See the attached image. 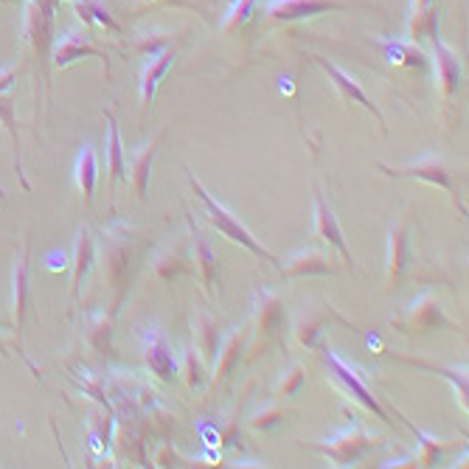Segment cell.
I'll use <instances>...</instances> for the list:
<instances>
[{
	"mask_svg": "<svg viewBox=\"0 0 469 469\" xmlns=\"http://www.w3.org/2000/svg\"><path fill=\"white\" fill-rule=\"evenodd\" d=\"M189 172V169H186ZM189 183H191V189H194V194L203 199V206H206V214H209V219H211V225L222 233L225 240H230V242H237V245H242L245 250H250L253 256H259V259H264V261H270V264H276V267H281V261L267 250L253 233L242 225V219L233 214V211H228L219 199H214V194L211 191H206L203 189V183H199L191 172H189Z\"/></svg>",
	"mask_w": 469,
	"mask_h": 469,
	"instance_id": "1",
	"label": "cell"
},
{
	"mask_svg": "<svg viewBox=\"0 0 469 469\" xmlns=\"http://www.w3.org/2000/svg\"><path fill=\"white\" fill-rule=\"evenodd\" d=\"M51 25H54V0H28L23 43L31 46L37 62L48 59L51 51Z\"/></svg>",
	"mask_w": 469,
	"mask_h": 469,
	"instance_id": "2",
	"label": "cell"
},
{
	"mask_svg": "<svg viewBox=\"0 0 469 469\" xmlns=\"http://www.w3.org/2000/svg\"><path fill=\"white\" fill-rule=\"evenodd\" d=\"M323 360H326V365H329V374L341 382V388H343L346 393H352V396L360 402V405H362L365 411L377 413V419H382V422H391V419H388V413L382 411V405L377 402V396L365 388V382L360 380V374L354 372V368H352L349 362H343V360H341L338 354H334L331 349H326V352H323Z\"/></svg>",
	"mask_w": 469,
	"mask_h": 469,
	"instance_id": "3",
	"label": "cell"
},
{
	"mask_svg": "<svg viewBox=\"0 0 469 469\" xmlns=\"http://www.w3.org/2000/svg\"><path fill=\"white\" fill-rule=\"evenodd\" d=\"M372 444H374L372 435H368V433L354 422L349 430H343V433L334 435V439L318 442L315 450H321L334 466H349V464H354V461H357L368 447H372Z\"/></svg>",
	"mask_w": 469,
	"mask_h": 469,
	"instance_id": "4",
	"label": "cell"
},
{
	"mask_svg": "<svg viewBox=\"0 0 469 469\" xmlns=\"http://www.w3.org/2000/svg\"><path fill=\"white\" fill-rule=\"evenodd\" d=\"M380 169L391 178H416V180H427L433 186H442L447 191H453V169L450 163L442 155H424L408 166H385L380 163Z\"/></svg>",
	"mask_w": 469,
	"mask_h": 469,
	"instance_id": "5",
	"label": "cell"
},
{
	"mask_svg": "<svg viewBox=\"0 0 469 469\" xmlns=\"http://www.w3.org/2000/svg\"><path fill=\"white\" fill-rule=\"evenodd\" d=\"M85 56H96L107 65V54L98 51L93 46V40L87 37V31H82V28H68L59 40L51 43V59H54V68H59V71L68 68V65L76 59H85Z\"/></svg>",
	"mask_w": 469,
	"mask_h": 469,
	"instance_id": "6",
	"label": "cell"
},
{
	"mask_svg": "<svg viewBox=\"0 0 469 469\" xmlns=\"http://www.w3.org/2000/svg\"><path fill=\"white\" fill-rule=\"evenodd\" d=\"M318 65H321V68L326 71V76H329V82L334 85V87H338V93H341V98H343V102H352V105H360V107H365L368 113H374L377 116V121H380V127L385 129V116H382V110L372 102V98H368L365 96V90L360 87V82L354 79V76H349L343 68H338V65H334V62H329L326 56H321V54H315L312 56Z\"/></svg>",
	"mask_w": 469,
	"mask_h": 469,
	"instance_id": "7",
	"label": "cell"
},
{
	"mask_svg": "<svg viewBox=\"0 0 469 469\" xmlns=\"http://www.w3.org/2000/svg\"><path fill=\"white\" fill-rule=\"evenodd\" d=\"M343 4H334V0H270L264 6L267 17L273 23H292V20H304L315 17L323 12H343Z\"/></svg>",
	"mask_w": 469,
	"mask_h": 469,
	"instance_id": "8",
	"label": "cell"
},
{
	"mask_svg": "<svg viewBox=\"0 0 469 469\" xmlns=\"http://www.w3.org/2000/svg\"><path fill=\"white\" fill-rule=\"evenodd\" d=\"M144 360L149 365V372L163 380V382H172L178 377V362L172 357V346L166 341V334L160 329H149L144 334Z\"/></svg>",
	"mask_w": 469,
	"mask_h": 469,
	"instance_id": "9",
	"label": "cell"
},
{
	"mask_svg": "<svg viewBox=\"0 0 469 469\" xmlns=\"http://www.w3.org/2000/svg\"><path fill=\"white\" fill-rule=\"evenodd\" d=\"M430 40H433V62H435V79H439V90H442L444 98H450V96L461 87L464 65H461V59L442 43L439 31H433Z\"/></svg>",
	"mask_w": 469,
	"mask_h": 469,
	"instance_id": "10",
	"label": "cell"
},
{
	"mask_svg": "<svg viewBox=\"0 0 469 469\" xmlns=\"http://www.w3.org/2000/svg\"><path fill=\"white\" fill-rule=\"evenodd\" d=\"M315 237L323 240L326 245H331L334 250H338V253L343 256V261H346L349 267H354V256H352L349 248H346L341 222H338V217H334L331 206L326 203V197H323L321 191H315Z\"/></svg>",
	"mask_w": 469,
	"mask_h": 469,
	"instance_id": "11",
	"label": "cell"
},
{
	"mask_svg": "<svg viewBox=\"0 0 469 469\" xmlns=\"http://www.w3.org/2000/svg\"><path fill=\"white\" fill-rule=\"evenodd\" d=\"M28 242L23 245V250L15 256V267H12V323L17 326V334H23V323H25V304H28Z\"/></svg>",
	"mask_w": 469,
	"mask_h": 469,
	"instance_id": "12",
	"label": "cell"
},
{
	"mask_svg": "<svg viewBox=\"0 0 469 469\" xmlns=\"http://www.w3.org/2000/svg\"><path fill=\"white\" fill-rule=\"evenodd\" d=\"M411 245H408V225L405 219H399L388 228V284L396 287L402 273L408 267Z\"/></svg>",
	"mask_w": 469,
	"mask_h": 469,
	"instance_id": "13",
	"label": "cell"
},
{
	"mask_svg": "<svg viewBox=\"0 0 469 469\" xmlns=\"http://www.w3.org/2000/svg\"><path fill=\"white\" fill-rule=\"evenodd\" d=\"M281 273L287 279H304V276H331L334 273V261L331 256L321 250H301L295 253L287 267H281Z\"/></svg>",
	"mask_w": 469,
	"mask_h": 469,
	"instance_id": "14",
	"label": "cell"
},
{
	"mask_svg": "<svg viewBox=\"0 0 469 469\" xmlns=\"http://www.w3.org/2000/svg\"><path fill=\"white\" fill-rule=\"evenodd\" d=\"M172 62H175L172 48H160V51L149 54L147 68L141 74V102H144V107H149L155 102V90H158L160 79L166 76V71L172 68Z\"/></svg>",
	"mask_w": 469,
	"mask_h": 469,
	"instance_id": "15",
	"label": "cell"
},
{
	"mask_svg": "<svg viewBox=\"0 0 469 469\" xmlns=\"http://www.w3.org/2000/svg\"><path fill=\"white\" fill-rule=\"evenodd\" d=\"M405 323L411 326L405 331H424V329L447 326V318H444V310L439 307V301H435L433 295H422L411 304V310L405 315Z\"/></svg>",
	"mask_w": 469,
	"mask_h": 469,
	"instance_id": "16",
	"label": "cell"
},
{
	"mask_svg": "<svg viewBox=\"0 0 469 469\" xmlns=\"http://www.w3.org/2000/svg\"><path fill=\"white\" fill-rule=\"evenodd\" d=\"M166 132H158V136L144 144L136 155L129 158V180L136 186L138 197H147V186H149V172H152V163H155V155H158V147L163 144Z\"/></svg>",
	"mask_w": 469,
	"mask_h": 469,
	"instance_id": "17",
	"label": "cell"
},
{
	"mask_svg": "<svg viewBox=\"0 0 469 469\" xmlns=\"http://www.w3.org/2000/svg\"><path fill=\"white\" fill-rule=\"evenodd\" d=\"M256 323L267 334V338H276L279 329L284 326V304L281 298L270 290H264L256 298Z\"/></svg>",
	"mask_w": 469,
	"mask_h": 469,
	"instance_id": "18",
	"label": "cell"
},
{
	"mask_svg": "<svg viewBox=\"0 0 469 469\" xmlns=\"http://www.w3.org/2000/svg\"><path fill=\"white\" fill-rule=\"evenodd\" d=\"M248 343V329L240 326V329H233L228 338L219 343V352H217V360H214V382H222L228 377V372L233 365H237L242 349Z\"/></svg>",
	"mask_w": 469,
	"mask_h": 469,
	"instance_id": "19",
	"label": "cell"
},
{
	"mask_svg": "<svg viewBox=\"0 0 469 469\" xmlns=\"http://www.w3.org/2000/svg\"><path fill=\"white\" fill-rule=\"evenodd\" d=\"M90 264H93V240H90L87 228H79L76 242H74V284H71L74 298L82 295V287H85L87 273H90Z\"/></svg>",
	"mask_w": 469,
	"mask_h": 469,
	"instance_id": "20",
	"label": "cell"
},
{
	"mask_svg": "<svg viewBox=\"0 0 469 469\" xmlns=\"http://www.w3.org/2000/svg\"><path fill=\"white\" fill-rule=\"evenodd\" d=\"M105 121H107V158H110V186L116 189L118 183L127 180V160H124V147H121V132L116 124V116L110 110H105Z\"/></svg>",
	"mask_w": 469,
	"mask_h": 469,
	"instance_id": "21",
	"label": "cell"
},
{
	"mask_svg": "<svg viewBox=\"0 0 469 469\" xmlns=\"http://www.w3.org/2000/svg\"><path fill=\"white\" fill-rule=\"evenodd\" d=\"M191 237H194V242H191V261L197 264L199 276H203L206 287L211 290L214 281H217V253L211 250L209 240L197 228H191Z\"/></svg>",
	"mask_w": 469,
	"mask_h": 469,
	"instance_id": "22",
	"label": "cell"
},
{
	"mask_svg": "<svg viewBox=\"0 0 469 469\" xmlns=\"http://www.w3.org/2000/svg\"><path fill=\"white\" fill-rule=\"evenodd\" d=\"M96 178H98V160H96V149L90 144L82 147L79 160H76V186L85 194V203L93 206V189H96Z\"/></svg>",
	"mask_w": 469,
	"mask_h": 469,
	"instance_id": "23",
	"label": "cell"
},
{
	"mask_svg": "<svg viewBox=\"0 0 469 469\" xmlns=\"http://www.w3.org/2000/svg\"><path fill=\"white\" fill-rule=\"evenodd\" d=\"M219 321L211 318L209 312H203L197 318V352H203V357L209 362L217 360V352H219Z\"/></svg>",
	"mask_w": 469,
	"mask_h": 469,
	"instance_id": "24",
	"label": "cell"
},
{
	"mask_svg": "<svg viewBox=\"0 0 469 469\" xmlns=\"http://www.w3.org/2000/svg\"><path fill=\"white\" fill-rule=\"evenodd\" d=\"M191 256L186 253V245H175V248H169L166 253H160L158 256V264H155V273L160 276V279H175V276H183V273H189L191 270Z\"/></svg>",
	"mask_w": 469,
	"mask_h": 469,
	"instance_id": "25",
	"label": "cell"
},
{
	"mask_svg": "<svg viewBox=\"0 0 469 469\" xmlns=\"http://www.w3.org/2000/svg\"><path fill=\"white\" fill-rule=\"evenodd\" d=\"M433 4L435 0H411V17H408V37L419 40L424 35V28L439 31L435 28V15H433Z\"/></svg>",
	"mask_w": 469,
	"mask_h": 469,
	"instance_id": "26",
	"label": "cell"
},
{
	"mask_svg": "<svg viewBox=\"0 0 469 469\" xmlns=\"http://www.w3.org/2000/svg\"><path fill=\"white\" fill-rule=\"evenodd\" d=\"M323 326H326V321H323V315H318V312H312V310H307L304 315L298 318V323H295V338H298V343L301 346H315V341H318V334L323 331Z\"/></svg>",
	"mask_w": 469,
	"mask_h": 469,
	"instance_id": "27",
	"label": "cell"
},
{
	"mask_svg": "<svg viewBox=\"0 0 469 469\" xmlns=\"http://www.w3.org/2000/svg\"><path fill=\"white\" fill-rule=\"evenodd\" d=\"M399 360H405V362H411V365H419V368H427V372H435V374H444L453 385H455V393H458V402H461V408L466 411V372L464 368H453V372H447V368H435V365H430V362H424V360H413V357H402V354H396Z\"/></svg>",
	"mask_w": 469,
	"mask_h": 469,
	"instance_id": "28",
	"label": "cell"
},
{
	"mask_svg": "<svg viewBox=\"0 0 469 469\" xmlns=\"http://www.w3.org/2000/svg\"><path fill=\"white\" fill-rule=\"evenodd\" d=\"M76 15L85 20V23H102L105 28H110V31H118V23L110 17V12L98 4V0H76Z\"/></svg>",
	"mask_w": 469,
	"mask_h": 469,
	"instance_id": "29",
	"label": "cell"
},
{
	"mask_svg": "<svg viewBox=\"0 0 469 469\" xmlns=\"http://www.w3.org/2000/svg\"><path fill=\"white\" fill-rule=\"evenodd\" d=\"M413 433H416V439H419V466H433L435 461L444 455L447 444H442L439 439H433V435H427V433H422L416 427H413Z\"/></svg>",
	"mask_w": 469,
	"mask_h": 469,
	"instance_id": "30",
	"label": "cell"
},
{
	"mask_svg": "<svg viewBox=\"0 0 469 469\" xmlns=\"http://www.w3.org/2000/svg\"><path fill=\"white\" fill-rule=\"evenodd\" d=\"M253 6H256V0H233L230 12L222 20V31H225V35H233V31H237L240 25H245L248 17H250V12H253Z\"/></svg>",
	"mask_w": 469,
	"mask_h": 469,
	"instance_id": "31",
	"label": "cell"
},
{
	"mask_svg": "<svg viewBox=\"0 0 469 469\" xmlns=\"http://www.w3.org/2000/svg\"><path fill=\"white\" fill-rule=\"evenodd\" d=\"M110 326H113V323H110V318H105V315H98V318H93V321L87 323V338H90V343H93L98 352H110V334H113Z\"/></svg>",
	"mask_w": 469,
	"mask_h": 469,
	"instance_id": "32",
	"label": "cell"
},
{
	"mask_svg": "<svg viewBox=\"0 0 469 469\" xmlns=\"http://www.w3.org/2000/svg\"><path fill=\"white\" fill-rule=\"evenodd\" d=\"M304 385H307V372H304V365H292L290 372L281 377V382H279V396H295Z\"/></svg>",
	"mask_w": 469,
	"mask_h": 469,
	"instance_id": "33",
	"label": "cell"
},
{
	"mask_svg": "<svg viewBox=\"0 0 469 469\" xmlns=\"http://www.w3.org/2000/svg\"><path fill=\"white\" fill-rule=\"evenodd\" d=\"M183 374H186V382L191 388H197L199 382H203V365H199V360H197V349L194 346L186 352V368H183Z\"/></svg>",
	"mask_w": 469,
	"mask_h": 469,
	"instance_id": "34",
	"label": "cell"
},
{
	"mask_svg": "<svg viewBox=\"0 0 469 469\" xmlns=\"http://www.w3.org/2000/svg\"><path fill=\"white\" fill-rule=\"evenodd\" d=\"M281 419H284V411H281L279 405H270V408H264V411H259V413L253 416V427L267 430V427H276Z\"/></svg>",
	"mask_w": 469,
	"mask_h": 469,
	"instance_id": "35",
	"label": "cell"
},
{
	"mask_svg": "<svg viewBox=\"0 0 469 469\" xmlns=\"http://www.w3.org/2000/svg\"><path fill=\"white\" fill-rule=\"evenodd\" d=\"M15 76H17L15 68H0V93L9 90V87L15 85Z\"/></svg>",
	"mask_w": 469,
	"mask_h": 469,
	"instance_id": "36",
	"label": "cell"
},
{
	"mask_svg": "<svg viewBox=\"0 0 469 469\" xmlns=\"http://www.w3.org/2000/svg\"><path fill=\"white\" fill-rule=\"evenodd\" d=\"M169 4H175V6H183V9H191L189 0H169Z\"/></svg>",
	"mask_w": 469,
	"mask_h": 469,
	"instance_id": "37",
	"label": "cell"
},
{
	"mask_svg": "<svg viewBox=\"0 0 469 469\" xmlns=\"http://www.w3.org/2000/svg\"><path fill=\"white\" fill-rule=\"evenodd\" d=\"M230 4H233V0H230Z\"/></svg>",
	"mask_w": 469,
	"mask_h": 469,
	"instance_id": "38",
	"label": "cell"
}]
</instances>
